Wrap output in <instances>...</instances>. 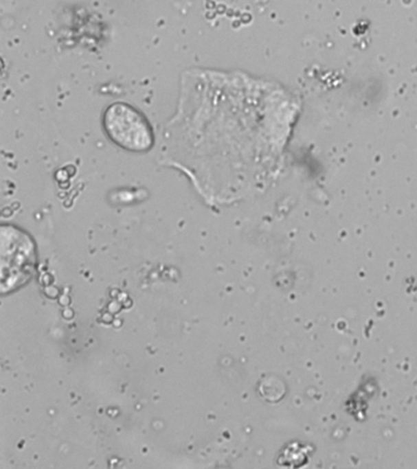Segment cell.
I'll list each match as a JSON object with an SVG mask.
<instances>
[{"mask_svg": "<svg viewBox=\"0 0 417 469\" xmlns=\"http://www.w3.org/2000/svg\"><path fill=\"white\" fill-rule=\"evenodd\" d=\"M102 125L111 142L124 150L146 153L155 146V133L147 117L125 102L108 105Z\"/></svg>", "mask_w": 417, "mask_h": 469, "instance_id": "1", "label": "cell"}]
</instances>
